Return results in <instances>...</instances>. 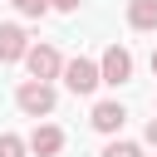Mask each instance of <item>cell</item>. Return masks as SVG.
I'll use <instances>...</instances> for the list:
<instances>
[{"instance_id": "1", "label": "cell", "mask_w": 157, "mask_h": 157, "mask_svg": "<svg viewBox=\"0 0 157 157\" xmlns=\"http://www.w3.org/2000/svg\"><path fill=\"white\" fill-rule=\"evenodd\" d=\"M54 103H59V93H54V83H44V78H25V83L15 88V108H20L25 118H34V123H44V118L54 113Z\"/></svg>"}, {"instance_id": "3", "label": "cell", "mask_w": 157, "mask_h": 157, "mask_svg": "<svg viewBox=\"0 0 157 157\" xmlns=\"http://www.w3.org/2000/svg\"><path fill=\"white\" fill-rule=\"evenodd\" d=\"M64 54L54 49V44H29V54H25V69H29V78H44V83H54V78H64Z\"/></svg>"}, {"instance_id": "13", "label": "cell", "mask_w": 157, "mask_h": 157, "mask_svg": "<svg viewBox=\"0 0 157 157\" xmlns=\"http://www.w3.org/2000/svg\"><path fill=\"white\" fill-rule=\"evenodd\" d=\"M142 142H152V147H157V118H152V123L142 128Z\"/></svg>"}, {"instance_id": "7", "label": "cell", "mask_w": 157, "mask_h": 157, "mask_svg": "<svg viewBox=\"0 0 157 157\" xmlns=\"http://www.w3.org/2000/svg\"><path fill=\"white\" fill-rule=\"evenodd\" d=\"M64 128L59 123H34V132H29V157H59L64 152Z\"/></svg>"}, {"instance_id": "4", "label": "cell", "mask_w": 157, "mask_h": 157, "mask_svg": "<svg viewBox=\"0 0 157 157\" xmlns=\"http://www.w3.org/2000/svg\"><path fill=\"white\" fill-rule=\"evenodd\" d=\"M98 69H103V83H108V88L132 83V49H128V44H108L103 59H98Z\"/></svg>"}, {"instance_id": "10", "label": "cell", "mask_w": 157, "mask_h": 157, "mask_svg": "<svg viewBox=\"0 0 157 157\" xmlns=\"http://www.w3.org/2000/svg\"><path fill=\"white\" fill-rule=\"evenodd\" d=\"M98 157H142V142H128V137H108V147Z\"/></svg>"}, {"instance_id": "12", "label": "cell", "mask_w": 157, "mask_h": 157, "mask_svg": "<svg viewBox=\"0 0 157 157\" xmlns=\"http://www.w3.org/2000/svg\"><path fill=\"white\" fill-rule=\"evenodd\" d=\"M78 5H83V0H54V10H64V15H74Z\"/></svg>"}, {"instance_id": "8", "label": "cell", "mask_w": 157, "mask_h": 157, "mask_svg": "<svg viewBox=\"0 0 157 157\" xmlns=\"http://www.w3.org/2000/svg\"><path fill=\"white\" fill-rule=\"evenodd\" d=\"M128 25L142 29V34H152L157 29V0H128Z\"/></svg>"}, {"instance_id": "9", "label": "cell", "mask_w": 157, "mask_h": 157, "mask_svg": "<svg viewBox=\"0 0 157 157\" xmlns=\"http://www.w3.org/2000/svg\"><path fill=\"white\" fill-rule=\"evenodd\" d=\"M0 157H29V137H20V132H0Z\"/></svg>"}, {"instance_id": "11", "label": "cell", "mask_w": 157, "mask_h": 157, "mask_svg": "<svg viewBox=\"0 0 157 157\" xmlns=\"http://www.w3.org/2000/svg\"><path fill=\"white\" fill-rule=\"evenodd\" d=\"M10 5H15L25 20H44V15L54 10V0H10Z\"/></svg>"}, {"instance_id": "14", "label": "cell", "mask_w": 157, "mask_h": 157, "mask_svg": "<svg viewBox=\"0 0 157 157\" xmlns=\"http://www.w3.org/2000/svg\"><path fill=\"white\" fill-rule=\"evenodd\" d=\"M152 74H157V49H152Z\"/></svg>"}, {"instance_id": "5", "label": "cell", "mask_w": 157, "mask_h": 157, "mask_svg": "<svg viewBox=\"0 0 157 157\" xmlns=\"http://www.w3.org/2000/svg\"><path fill=\"white\" fill-rule=\"evenodd\" d=\"M88 123H93V132L118 137V132H123V123H128V108H123L118 98H98V103H93V113H88Z\"/></svg>"}, {"instance_id": "2", "label": "cell", "mask_w": 157, "mask_h": 157, "mask_svg": "<svg viewBox=\"0 0 157 157\" xmlns=\"http://www.w3.org/2000/svg\"><path fill=\"white\" fill-rule=\"evenodd\" d=\"M98 83H103V69H98V59H88V54H74V59L64 64V88H69L74 98H88Z\"/></svg>"}, {"instance_id": "6", "label": "cell", "mask_w": 157, "mask_h": 157, "mask_svg": "<svg viewBox=\"0 0 157 157\" xmlns=\"http://www.w3.org/2000/svg\"><path fill=\"white\" fill-rule=\"evenodd\" d=\"M29 44H34V39L25 34V25H15V20L0 25V64H25Z\"/></svg>"}]
</instances>
